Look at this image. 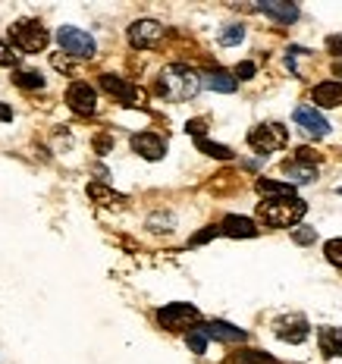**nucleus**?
<instances>
[{"label": "nucleus", "instance_id": "nucleus-1", "mask_svg": "<svg viewBox=\"0 0 342 364\" xmlns=\"http://www.w3.org/2000/svg\"><path fill=\"white\" fill-rule=\"evenodd\" d=\"M157 91H161L166 101L186 104L201 91V75L195 73L192 66H186V63H170L161 73V79H157Z\"/></svg>", "mask_w": 342, "mask_h": 364}, {"label": "nucleus", "instance_id": "nucleus-2", "mask_svg": "<svg viewBox=\"0 0 342 364\" xmlns=\"http://www.w3.org/2000/svg\"><path fill=\"white\" fill-rule=\"evenodd\" d=\"M305 214H308V204L301 198H283V201L257 204V217H261L267 226H273V230H289V226H295Z\"/></svg>", "mask_w": 342, "mask_h": 364}, {"label": "nucleus", "instance_id": "nucleus-3", "mask_svg": "<svg viewBox=\"0 0 342 364\" xmlns=\"http://www.w3.org/2000/svg\"><path fill=\"white\" fill-rule=\"evenodd\" d=\"M157 323L170 333H188L201 327V311L188 301H173V305H164L157 311Z\"/></svg>", "mask_w": 342, "mask_h": 364}, {"label": "nucleus", "instance_id": "nucleus-4", "mask_svg": "<svg viewBox=\"0 0 342 364\" xmlns=\"http://www.w3.org/2000/svg\"><path fill=\"white\" fill-rule=\"evenodd\" d=\"M10 41L16 44L22 54H41L48 48L50 35L38 19H19L16 26H10Z\"/></svg>", "mask_w": 342, "mask_h": 364}, {"label": "nucleus", "instance_id": "nucleus-5", "mask_svg": "<svg viewBox=\"0 0 342 364\" xmlns=\"http://www.w3.org/2000/svg\"><path fill=\"white\" fill-rule=\"evenodd\" d=\"M248 145H252L261 157L273 154V151H283L289 145V129L279 123H261L248 132Z\"/></svg>", "mask_w": 342, "mask_h": 364}, {"label": "nucleus", "instance_id": "nucleus-6", "mask_svg": "<svg viewBox=\"0 0 342 364\" xmlns=\"http://www.w3.org/2000/svg\"><path fill=\"white\" fill-rule=\"evenodd\" d=\"M57 41H60V50H63L66 57H73V60H91L95 57V50H97L95 38H91L88 32H82V28H75V26L60 28Z\"/></svg>", "mask_w": 342, "mask_h": 364}, {"label": "nucleus", "instance_id": "nucleus-7", "mask_svg": "<svg viewBox=\"0 0 342 364\" xmlns=\"http://www.w3.org/2000/svg\"><path fill=\"white\" fill-rule=\"evenodd\" d=\"M161 38H164V26L157 19H139V22H132V26H129V44H132L135 50L154 48Z\"/></svg>", "mask_w": 342, "mask_h": 364}, {"label": "nucleus", "instance_id": "nucleus-8", "mask_svg": "<svg viewBox=\"0 0 342 364\" xmlns=\"http://www.w3.org/2000/svg\"><path fill=\"white\" fill-rule=\"evenodd\" d=\"M101 88L107 91V95L117 97L119 104H129V107L141 104V91L135 88L129 79H123V75H117V73H104V75H101Z\"/></svg>", "mask_w": 342, "mask_h": 364}, {"label": "nucleus", "instance_id": "nucleus-9", "mask_svg": "<svg viewBox=\"0 0 342 364\" xmlns=\"http://www.w3.org/2000/svg\"><path fill=\"white\" fill-rule=\"evenodd\" d=\"M66 104H70V110L79 113V117H91V113L97 110V95L88 82H73V85L66 88Z\"/></svg>", "mask_w": 342, "mask_h": 364}, {"label": "nucleus", "instance_id": "nucleus-10", "mask_svg": "<svg viewBox=\"0 0 342 364\" xmlns=\"http://www.w3.org/2000/svg\"><path fill=\"white\" fill-rule=\"evenodd\" d=\"M273 333H277L283 343L299 346V343H305V339L311 336V327H308V321L301 314H289V317H279V321L273 323Z\"/></svg>", "mask_w": 342, "mask_h": 364}, {"label": "nucleus", "instance_id": "nucleus-11", "mask_svg": "<svg viewBox=\"0 0 342 364\" xmlns=\"http://www.w3.org/2000/svg\"><path fill=\"white\" fill-rule=\"evenodd\" d=\"M292 117H295V126H301L308 135H314V139H324V135L330 132V123L324 119V113L317 107H311V104H299Z\"/></svg>", "mask_w": 342, "mask_h": 364}, {"label": "nucleus", "instance_id": "nucleus-12", "mask_svg": "<svg viewBox=\"0 0 342 364\" xmlns=\"http://www.w3.org/2000/svg\"><path fill=\"white\" fill-rule=\"evenodd\" d=\"M132 151L141 154L144 161H161L166 154V141L157 132H139V135H132Z\"/></svg>", "mask_w": 342, "mask_h": 364}, {"label": "nucleus", "instance_id": "nucleus-13", "mask_svg": "<svg viewBox=\"0 0 342 364\" xmlns=\"http://www.w3.org/2000/svg\"><path fill=\"white\" fill-rule=\"evenodd\" d=\"M220 232H223V236H233V239H255L257 226H255V220H248V217L230 214V217H223V223H220Z\"/></svg>", "mask_w": 342, "mask_h": 364}, {"label": "nucleus", "instance_id": "nucleus-14", "mask_svg": "<svg viewBox=\"0 0 342 364\" xmlns=\"http://www.w3.org/2000/svg\"><path fill=\"white\" fill-rule=\"evenodd\" d=\"M314 104L311 107H339L342 104V82H321L314 85Z\"/></svg>", "mask_w": 342, "mask_h": 364}, {"label": "nucleus", "instance_id": "nucleus-15", "mask_svg": "<svg viewBox=\"0 0 342 364\" xmlns=\"http://www.w3.org/2000/svg\"><path fill=\"white\" fill-rule=\"evenodd\" d=\"M257 10H261L264 16L277 19V22H295L299 19V6L289 4V0H264Z\"/></svg>", "mask_w": 342, "mask_h": 364}, {"label": "nucleus", "instance_id": "nucleus-16", "mask_svg": "<svg viewBox=\"0 0 342 364\" xmlns=\"http://www.w3.org/2000/svg\"><path fill=\"white\" fill-rule=\"evenodd\" d=\"M255 188L264 195L267 201H283V198H295V186H289V182H277V179H267L261 176L255 182Z\"/></svg>", "mask_w": 342, "mask_h": 364}, {"label": "nucleus", "instance_id": "nucleus-17", "mask_svg": "<svg viewBox=\"0 0 342 364\" xmlns=\"http://www.w3.org/2000/svg\"><path fill=\"white\" fill-rule=\"evenodd\" d=\"M286 179L289 186H308L317 179V164H305V161H286Z\"/></svg>", "mask_w": 342, "mask_h": 364}, {"label": "nucleus", "instance_id": "nucleus-18", "mask_svg": "<svg viewBox=\"0 0 342 364\" xmlns=\"http://www.w3.org/2000/svg\"><path fill=\"white\" fill-rule=\"evenodd\" d=\"M201 330H204V336H214L220 343H245L248 339L245 330L233 327V323H223V321H210L208 327H201Z\"/></svg>", "mask_w": 342, "mask_h": 364}, {"label": "nucleus", "instance_id": "nucleus-19", "mask_svg": "<svg viewBox=\"0 0 342 364\" xmlns=\"http://www.w3.org/2000/svg\"><path fill=\"white\" fill-rule=\"evenodd\" d=\"M317 343H321V352L326 358H342V327H321Z\"/></svg>", "mask_w": 342, "mask_h": 364}, {"label": "nucleus", "instance_id": "nucleus-20", "mask_svg": "<svg viewBox=\"0 0 342 364\" xmlns=\"http://www.w3.org/2000/svg\"><path fill=\"white\" fill-rule=\"evenodd\" d=\"M198 75H201V85L210 88V91H220V95L235 91V79L226 70H208V73H198Z\"/></svg>", "mask_w": 342, "mask_h": 364}, {"label": "nucleus", "instance_id": "nucleus-21", "mask_svg": "<svg viewBox=\"0 0 342 364\" xmlns=\"http://www.w3.org/2000/svg\"><path fill=\"white\" fill-rule=\"evenodd\" d=\"M88 198L95 204H101V208H119L126 198L119 192H113L110 186H101V182H91L88 186Z\"/></svg>", "mask_w": 342, "mask_h": 364}, {"label": "nucleus", "instance_id": "nucleus-22", "mask_svg": "<svg viewBox=\"0 0 342 364\" xmlns=\"http://www.w3.org/2000/svg\"><path fill=\"white\" fill-rule=\"evenodd\" d=\"M13 82L22 88V91H41L44 88V75L35 73V70H19L13 75Z\"/></svg>", "mask_w": 342, "mask_h": 364}, {"label": "nucleus", "instance_id": "nucleus-23", "mask_svg": "<svg viewBox=\"0 0 342 364\" xmlns=\"http://www.w3.org/2000/svg\"><path fill=\"white\" fill-rule=\"evenodd\" d=\"M242 38H245V26H239V22H230V26L220 28L217 41L223 44V48H235V44H239Z\"/></svg>", "mask_w": 342, "mask_h": 364}, {"label": "nucleus", "instance_id": "nucleus-24", "mask_svg": "<svg viewBox=\"0 0 342 364\" xmlns=\"http://www.w3.org/2000/svg\"><path fill=\"white\" fill-rule=\"evenodd\" d=\"M195 145H198V151H201V154H208V157H217V161H233V151L226 145H217V141H208V139H198Z\"/></svg>", "mask_w": 342, "mask_h": 364}, {"label": "nucleus", "instance_id": "nucleus-25", "mask_svg": "<svg viewBox=\"0 0 342 364\" xmlns=\"http://www.w3.org/2000/svg\"><path fill=\"white\" fill-rule=\"evenodd\" d=\"M50 66H54L57 73H66V75H75V73H79V63H75L73 57H66L63 50H57V54L50 57Z\"/></svg>", "mask_w": 342, "mask_h": 364}, {"label": "nucleus", "instance_id": "nucleus-26", "mask_svg": "<svg viewBox=\"0 0 342 364\" xmlns=\"http://www.w3.org/2000/svg\"><path fill=\"white\" fill-rule=\"evenodd\" d=\"M186 343H188V348H192L195 355H204V352H208V336H204L201 327H198V330H188V333H186Z\"/></svg>", "mask_w": 342, "mask_h": 364}, {"label": "nucleus", "instance_id": "nucleus-27", "mask_svg": "<svg viewBox=\"0 0 342 364\" xmlns=\"http://www.w3.org/2000/svg\"><path fill=\"white\" fill-rule=\"evenodd\" d=\"M324 255H326V261L333 264V267H339L342 270V239H330L324 245Z\"/></svg>", "mask_w": 342, "mask_h": 364}, {"label": "nucleus", "instance_id": "nucleus-28", "mask_svg": "<svg viewBox=\"0 0 342 364\" xmlns=\"http://www.w3.org/2000/svg\"><path fill=\"white\" fill-rule=\"evenodd\" d=\"M0 66H4V70H16L19 66V54L4 41H0Z\"/></svg>", "mask_w": 342, "mask_h": 364}, {"label": "nucleus", "instance_id": "nucleus-29", "mask_svg": "<svg viewBox=\"0 0 342 364\" xmlns=\"http://www.w3.org/2000/svg\"><path fill=\"white\" fill-rule=\"evenodd\" d=\"M148 226H151L154 232H170V230H173V217H170V214H154V217L148 220Z\"/></svg>", "mask_w": 342, "mask_h": 364}, {"label": "nucleus", "instance_id": "nucleus-30", "mask_svg": "<svg viewBox=\"0 0 342 364\" xmlns=\"http://www.w3.org/2000/svg\"><path fill=\"white\" fill-rule=\"evenodd\" d=\"M292 239L299 242V245H314L317 232H314V226H301V230H295V232H292Z\"/></svg>", "mask_w": 342, "mask_h": 364}, {"label": "nucleus", "instance_id": "nucleus-31", "mask_svg": "<svg viewBox=\"0 0 342 364\" xmlns=\"http://www.w3.org/2000/svg\"><path fill=\"white\" fill-rule=\"evenodd\" d=\"M255 73H257V66L252 63V60H245V63H239V66H235V75H233V79L248 82V79H255Z\"/></svg>", "mask_w": 342, "mask_h": 364}, {"label": "nucleus", "instance_id": "nucleus-32", "mask_svg": "<svg viewBox=\"0 0 342 364\" xmlns=\"http://www.w3.org/2000/svg\"><path fill=\"white\" fill-rule=\"evenodd\" d=\"M242 364H277L270 358V355H264V352H245L242 355Z\"/></svg>", "mask_w": 342, "mask_h": 364}, {"label": "nucleus", "instance_id": "nucleus-33", "mask_svg": "<svg viewBox=\"0 0 342 364\" xmlns=\"http://www.w3.org/2000/svg\"><path fill=\"white\" fill-rule=\"evenodd\" d=\"M110 148H113L110 135H95V151H97V154H110Z\"/></svg>", "mask_w": 342, "mask_h": 364}, {"label": "nucleus", "instance_id": "nucleus-34", "mask_svg": "<svg viewBox=\"0 0 342 364\" xmlns=\"http://www.w3.org/2000/svg\"><path fill=\"white\" fill-rule=\"evenodd\" d=\"M204 129H208V123H204V119H188V123H186V132H192L195 139H201Z\"/></svg>", "mask_w": 342, "mask_h": 364}, {"label": "nucleus", "instance_id": "nucleus-35", "mask_svg": "<svg viewBox=\"0 0 342 364\" xmlns=\"http://www.w3.org/2000/svg\"><path fill=\"white\" fill-rule=\"evenodd\" d=\"M326 50H330L333 57H342V35H330V38H326Z\"/></svg>", "mask_w": 342, "mask_h": 364}, {"label": "nucleus", "instance_id": "nucleus-36", "mask_svg": "<svg viewBox=\"0 0 342 364\" xmlns=\"http://www.w3.org/2000/svg\"><path fill=\"white\" fill-rule=\"evenodd\" d=\"M220 232V226H210V230H204V232H198V236L192 239V245H201V242H208V239H214Z\"/></svg>", "mask_w": 342, "mask_h": 364}, {"label": "nucleus", "instance_id": "nucleus-37", "mask_svg": "<svg viewBox=\"0 0 342 364\" xmlns=\"http://www.w3.org/2000/svg\"><path fill=\"white\" fill-rule=\"evenodd\" d=\"M10 119H13V110L6 104H0V123H10Z\"/></svg>", "mask_w": 342, "mask_h": 364}]
</instances>
